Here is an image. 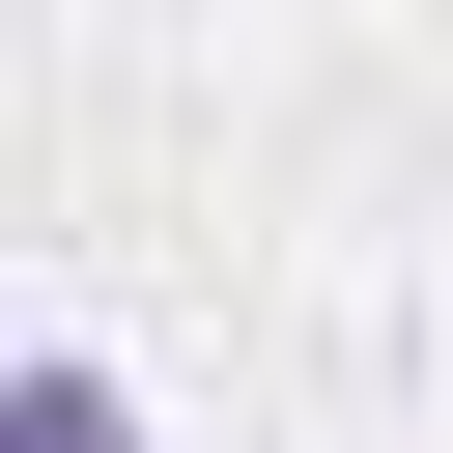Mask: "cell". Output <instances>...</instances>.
Segmentation results:
<instances>
[{"mask_svg":"<svg viewBox=\"0 0 453 453\" xmlns=\"http://www.w3.org/2000/svg\"><path fill=\"white\" fill-rule=\"evenodd\" d=\"M0 453H142V396H113L85 340H28V396H0Z\"/></svg>","mask_w":453,"mask_h":453,"instance_id":"6da1fadb","label":"cell"}]
</instances>
